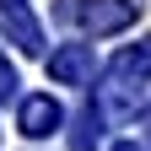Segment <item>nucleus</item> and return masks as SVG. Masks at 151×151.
Here are the masks:
<instances>
[{
  "label": "nucleus",
  "instance_id": "f257e3e1",
  "mask_svg": "<svg viewBox=\"0 0 151 151\" xmlns=\"http://www.w3.org/2000/svg\"><path fill=\"white\" fill-rule=\"evenodd\" d=\"M135 22V0H86L81 6V27L97 38V32H119Z\"/></svg>",
  "mask_w": 151,
  "mask_h": 151
},
{
  "label": "nucleus",
  "instance_id": "f03ea898",
  "mask_svg": "<svg viewBox=\"0 0 151 151\" xmlns=\"http://www.w3.org/2000/svg\"><path fill=\"white\" fill-rule=\"evenodd\" d=\"M49 76L54 81H92V43H65L49 54Z\"/></svg>",
  "mask_w": 151,
  "mask_h": 151
},
{
  "label": "nucleus",
  "instance_id": "7ed1b4c3",
  "mask_svg": "<svg viewBox=\"0 0 151 151\" xmlns=\"http://www.w3.org/2000/svg\"><path fill=\"white\" fill-rule=\"evenodd\" d=\"M60 119H65V113H60V103H54L49 92H43V97H27V103H22V135H32V140L54 135V129H60Z\"/></svg>",
  "mask_w": 151,
  "mask_h": 151
},
{
  "label": "nucleus",
  "instance_id": "20e7f679",
  "mask_svg": "<svg viewBox=\"0 0 151 151\" xmlns=\"http://www.w3.org/2000/svg\"><path fill=\"white\" fill-rule=\"evenodd\" d=\"M103 119H108L103 108H86L81 119H76V135H70V151H97V140H103Z\"/></svg>",
  "mask_w": 151,
  "mask_h": 151
},
{
  "label": "nucleus",
  "instance_id": "39448f33",
  "mask_svg": "<svg viewBox=\"0 0 151 151\" xmlns=\"http://www.w3.org/2000/svg\"><path fill=\"white\" fill-rule=\"evenodd\" d=\"M113 76H119V81H129V76L146 81V76H151V49H124L119 60H113Z\"/></svg>",
  "mask_w": 151,
  "mask_h": 151
},
{
  "label": "nucleus",
  "instance_id": "423d86ee",
  "mask_svg": "<svg viewBox=\"0 0 151 151\" xmlns=\"http://www.w3.org/2000/svg\"><path fill=\"white\" fill-rule=\"evenodd\" d=\"M0 97H16V70L0 60Z\"/></svg>",
  "mask_w": 151,
  "mask_h": 151
},
{
  "label": "nucleus",
  "instance_id": "0eeeda50",
  "mask_svg": "<svg viewBox=\"0 0 151 151\" xmlns=\"http://www.w3.org/2000/svg\"><path fill=\"white\" fill-rule=\"evenodd\" d=\"M113 151H140V146H135V140H119V146H113Z\"/></svg>",
  "mask_w": 151,
  "mask_h": 151
}]
</instances>
